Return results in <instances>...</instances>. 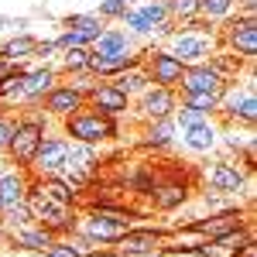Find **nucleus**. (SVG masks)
I'll use <instances>...</instances> for the list:
<instances>
[{"label":"nucleus","mask_w":257,"mask_h":257,"mask_svg":"<svg viewBox=\"0 0 257 257\" xmlns=\"http://www.w3.org/2000/svg\"><path fill=\"white\" fill-rule=\"evenodd\" d=\"M0 172H4V168H0Z\"/></svg>","instance_id":"obj_46"},{"label":"nucleus","mask_w":257,"mask_h":257,"mask_svg":"<svg viewBox=\"0 0 257 257\" xmlns=\"http://www.w3.org/2000/svg\"><path fill=\"white\" fill-rule=\"evenodd\" d=\"M65 134L76 144H99V141L120 138V127L113 123V117H103L96 110H79V113L65 117Z\"/></svg>","instance_id":"obj_1"},{"label":"nucleus","mask_w":257,"mask_h":257,"mask_svg":"<svg viewBox=\"0 0 257 257\" xmlns=\"http://www.w3.org/2000/svg\"><path fill=\"white\" fill-rule=\"evenodd\" d=\"M123 14H127L123 0H103L99 4V18H123Z\"/></svg>","instance_id":"obj_39"},{"label":"nucleus","mask_w":257,"mask_h":257,"mask_svg":"<svg viewBox=\"0 0 257 257\" xmlns=\"http://www.w3.org/2000/svg\"><path fill=\"white\" fill-rule=\"evenodd\" d=\"M182 141H185V148H192V151H209V148L216 144V131H213L209 120H202L196 127L182 131Z\"/></svg>","instance_id":"obj_23"},{"label":"nucleus","mask_w":257,"mask_h":257,"mask_svg":"<svg viewBox=\"0 0 257 257\" xmlns=\"http://www.w3.org/2000/svg\"><path fill=\"white\" fill-rule=\"evenodd\" d=\"M113 86H117L120 93L134 96V93H144V89L151 86V79H148V72H144L141 65H134V69H123V72H117V76H113Z\"/></svg>","instance_id":"obj_22"},{"label":"nucleus","mask_w":257,"mask_h":257,"mask_svg":"<svg viewBox=\"0 0 257 257\" xmlns=\"http://www.w3.org/2000/svg\"><path fill=\"white\" fill-rule=\"evenodd\" d=\"M38 189L45 192V196H52L55 202H62V206H72V199H76V189H72L62 175H45L38 182Z\"/></svg>","instance_id":"obj_25"},{"label":"nucleus","mask_w":257,"mask_h":257,"mask_svg":"<svg viewBox=\"0 0 257 257\" xmlns=\"http://www.w3.org/2000/svg\"><path fill=\"white\" fill-rule=\"evenodd\" d=\"M86 96L93 99L96 113H103V117H120V113H127V106H131V96H127V93H120L113 82L96 86V89H93V93H86Z\"/></svg>","instance_id":"obj_14"},{"label":"nucleus","mask_w":257,"mask_h":257,"mask_svg":"<svg viewBox=\"0 0 257 257\" xmlns=\"http://www.w3.org/2000/svg\"><path fill=\"white\" fill-rule=\"evenodd\" d=\"M11 134H14V120L0 117V151H7V144H11Z\"/></svg>","instance_id":"obj_40"},{"label":"nucleus","mask_w":257,"mask_h":257,"mask_svg":"<svg viewBox=\"0 0 257 257\" xmlns=\"http://www.w3.org/2000/svg\"><path fill=\"white\" fill-rule=\"evenodd\" d=\"M151 196H155V206H158V209H175V206H182V202L189 199V189L178 185V182H172V185H161V189L155 185Z\"/></svg>","instance_id":"obj_27"},{"label":"nucleus","mask_w":257,"mask_h":257,"mask_svg":"<svg viewBox=\"0 0 257 257\" xmlns=\"http://www.w3.org/2000/svg\"><path fill=\"white\" fill-rule=\"evenodd\" d=\"M243 168L237 165H230V161H216L213 168H209V185H213V192H223V196H237L240 189H243Z\"/></svg>","instance_id":"obj_16"},{"label":"nucleus","mask_w":257,"mask_h":257,"mask_svg":"<svg viewBox=\"0 0 257 257\" xmlns=\"http://www.w3.org/2000/svg\"><path fill=\"white\" fill-rule=\"evenodd\" d=\"M148 79L155 82V86H165V89H172L178 86L182 79V72H185V65L172 55V52H151V59H148Z\"/></svg>","instance_id":"obj_10"},{"label":"nucleus","mask_w":257,"mask_h":257,"mask_svg":"<svg viewBox=\"0 0 257 257\" xmlns=\"http://www.w3.org/2000/svg\"><path fill=\"white\" fill-rule=\"evenodd\" d=\"M223 110L233 120H243V123H254L257 117V99H254V79H247L243 86H230L226 89V99H223Z\"/></svg>","instance_id":"obj_9"},{"label":"nucleus","mask_w":257,"mask_h":257,"mask_svg":"<svg viewBox=\"0 0 257 257\" xmlns=\"http://www.w3.org/2000/svg\"><path fill=\"white\" fill-rule=\"evenodd\" d=\"M123 4H134V0H123Z\"/></svg>","instance_id":"obj_44"},{"label":"nucleus","mask_w":257,"mask_h":257,"mask_svg":"<svg viewBox=\"0 0 257 257\" xmlns=\"http://www.w3.org/2000/svg\"><path fill=\"white\" fill-rule=\"evenodd\" d=\"M93 45H96L93 55H120V52H131V35L120 28H106Z\"/></svg>","instance_id":"obj_21"},{"label":"nucleus","mask_w":257,"mask_h":257,"mask_svg":"<svg viewBox=\"0 0 257 257\" xmlns=\"http://www.w3.org/2000/svg\"><path fill=\"white\" fill-rule=\"evenodd\" d=\"M175 127H182V131H189V127H196V123H202V120H206V113H199V110H192V106H185V103H182V110H178L175 117Z\"/></svg>","instance_id":"obj_35"},{"label":"nucleus","mask_w":257,"mask_h":257,"mask_svg":"<svg viewBox=\"0 0 257 257\" xmlns=\"http://www.w3.org/2000/svg\"><path fill=\"white\" fill-rule=\"evenodd\" d=\"M123 254H134V257H144V254H155V247L161 243V230H127L123 237L117 240Z\"/></svg>","instance_id":"obj_17"},{"label":"nucleus","mask_w":257,"mask_h":257,"mask_svg":"<svg viewBox=\"0 0 257 257\" xmlns=\"http://www.w3.org/2000/svg\"><path fill=\"white\" fill-rule=\"evenodd\" d=\"M165 4H168V18H182V21L199 18V0H165Z\"/></svg>","instance_id":"obj_32"},{"label":"nucleus","mask_w":257,"mask_h":257,"mask_svg":"<svg viewBox=\"0 0 257 257\" xmlns=\"http://www.w3.org/2000/svg\"><path fill=\"white\" fill-rule=\"evenodd\" d=\"M240 7H243V18H254V11H257V0H240Z\"/></svg>","instance_id":"obj_41"},{"label":"nucleus","mask_w":257,"mask_h":257,"mask_svg":"<svg viewBox=\"0 0 257 257\" xmlns=\"http://www.w3.org/2000/svg\"><path fill=\"white\" fill-rule=\"evenodd\" d=\"M127 230H131V219L123 216V209H99L86 216V237L99 243H117Z\"/></svg>","instance_id":"obj_5"},{"label":"nucleus","mask_w":257,"mask_h":257,"mask_svg":"<svg viewBox=\"0 0 257 257\" xmlns=\"http://www.w3.org/2000/svg\"><path fill=\"white\" fill-rule=\"evenodd\" d=\"M230 7H233V0H199V14H206V18H223V14H230Z\"/></svg>","instance_id":"obj_36"},{"label":"nucleus","mask_w":257,"mask_h":257,"mask_svg":"<svg viewBox=\"0 0 257 257\" xmlns=\"http://www.w3.org/2000/svg\"><path fill=\"white\" fill-rule=\"evenodd\" d=\"M11 65H14V62H0V76H4V72H11Z\"/></svg>","instance_id":"obj_42"},{"label":"nucleus","mask_w":257,"mask_h":257,"mask_svg":"<svg viewBox=\"0 0 257 257\" xmlns=\"http://www.w3.org/2000/svg\"><path fill=\"white\" fill-rule=\"evenodd\" d=\"M123 21H127L131 35H151V31H155V28L148 24V18H144L141 11H127V14H123Z\"/></svg>","instance_id":"obj_37"},{"label":"nucleus","mask_w":257,"mask_h":257,"mask_svg":"<svg viewBox=\"0 0 257 257\" xmlns=\"http://www.w3.org/2000/svg\"><path fill=\"white\" fill-rule=\"evenodd\" d=\"M237 226H243L240 209H226V213H216V216H209V219H196L189 230H196V233H209V240H213V237H219V233L237 230Z\"/></svg>","instance_id":"obj_18"},{"label":"nucleus","mask_w":257,"mask_h":257,"mask_svg":"<svg viewBox=\"0 0 257 257\" xmlns=\"http://www.w3.org/2000/svg\"><path fill=\"white\" fill-rule=\"evenodd\" d=\"M175 141V120L165 117V120H151L148 127V148H168Z\"/></svg>","instance_id":"obj_28"},{"label":"nucleus","mask_w":257,"mask_h":257,"mask_svg":"<svg viewBox=\"0 0 257 257\" xmlns=\"http://www.w3.org/2000/svg\"><path fill=\"white\" fill-rule=\"evenodd\" d=\"M99 168V158H96V144H69V155H65V165H62V172H65V182L72 185V189H79L82 182H89V178L96 175Z\"/></svg>","instance_id":"obj_4"},{"label":"nucleus","mask_w":257,"mask_h":257,"mask_svg":"<svg viewBox=\"0 0 257 257\" xmlns=\"http://www.w3.org/2000/svg\"><path fill=\"white\" fill-rule=\"evenodd\" d=\"M55 86V72L45 65L35 72H24V86H21V96L24 99H45V93Z\"/></svg>","instance_id":"obj_20"},{"label":"nucleus","mask_w":257,"mask_h":257,"mask_svg":"<svg viewBox=\"0 0 257 257\" xmlns=\"http://www.w3.org/2000/svg\"><path fill=\"white\" fill-rule=\"evenodd\" d=\"M0 28H4V18H0Z\"/></svg>","instance_id":"obj_45"},{"label":"nucleus","mask_w":257,"mask_h":257,"mask_svg":"<svg viewBox=\"0 0 257 257\" xmlns=\"http://www.w3.org/2000/svg\"><path fill=\"white\" fill-rule=\"evenodd\" d=\"M65 155H69V141L65 138H41L38 151H35V158H31V165L38 168L41 175H59L62 165H65Z\"/></svg>","instance_id":"obj_8"},{"label":"nucleus","mask_w":257,"mask_h":257,"mask_svg":"<svg viewBox=\"0 0 257 257\" xmlns=\"http://www.w3.org/2000/svg\"><path fill=\"white\" fill-rule=\"evenodd\" d=\"M141 14L148 18V24H151V28H158V24H165V21H168V4H165V0H144Z\"/></svg>","instance_id":"obj_31"},{"label":"nucleus","mask_w":257,"mask_h":257,"mask_svg":"<svg viewBox=\"0 0 257 257\" xmlns=\"http://www.w3.org/2000/svg\"><path fill=\"white\" fill-rule=\"evenodd\" d=\"M0 223H4V206H0Z\"/></svg>","instance_id":"obj_43"},{"label":"nucleus","mask_w":257,"mask_h":257,"mask_svg":"<svg viewBox=\"0 0 257 257\" xmlns=\"http://www.w3.org/2000/svg\"><path fill=\"white\" fill-rule=\"evenodd\" d=\"M178 86H182V93H213V96H223V89H226L223 76H219L213 65H206V62L185 65Z\"/></svg>","instance_id":"obj_7"},{"label":"nucleus","mask_w":257,"mask_h":257,"mask_svg":"<svg viewBox=\"0 0 257 257\" xmlns=\"http://www.w3.org/2000/svg\"><path fill=\"white\" fill-rule=\"evenodd\" d=\"M41 138H45V113H28L24 120L14 123V134H11V144H7V155L14 158V165L21 168H28L31 158H35V151H38Z\"/></svg>","instance_id":"obj_2"},{"label":"nucleus","mask_w":257,"mask_h":257,"mask_svg":"<svg viewBox=\"0 0 257 257\" xmlns=\"http://www.w3.org/2000/svg\"><path fill=\"white\" fill-rule=\"evenodd\" d=\"M141 113L148 120H165L175 113V96H172V89H165V86H148L144 93H141Z\"/></svg>","instance_id":"obj_15"},{"label":"nucleus","mask_w":257,"mask_h":257,"mask_svg":"<svg viewBox=\"0 0 257 257\" xmlns=\"http://www.w3.org/2000/svg\"><path fill=\"white\" fill-rule=\"evenodd\" d=\"M45 254H48V257H82V250H79V247H72V243H65V240H52Z\"/></svg>","instance_id":"obj_38"},{"label":"nucleus","mask_w":257,"mask_h":257,"mask_svg":"<svg viewBox=\"0 0 257 257\" xmlns=\"http://www.w3.org/2000/svg\"><path fill=\"white\" fill-rule=\"evenodd\" d=\"M24 202H28L31 216L38 219L45 230L55 233V230H69V226H72V219H69V206H62V202H55L52 196H45L38 185L28 189V199H24Z\"/></svg>","instance_id":"obj_3"},{"label":"nucleus","mask_w":257,"mask_h":257,"mask_svg":"<svg viewBox=\"0 0 257 257\" xmlns=\"http://www.w3.org/2000/svg\"><path fill=\"white\" fill-rule=\"evenodd\" d=\"M226 41H230V48L237 52L240 59H254L257 55V21L254 18L233 21L230 31H226Z\"/></svg>","instance_id":"obj_13"},{"label":"nucleus","mask_w":257,"mask_h":257,"mask_svg":"<svg viewBox=\"0 0 257 257\" xmlns=\"http://www.w3.org/2000/svg\"><path fill=\"white\" fill-rule=\"evenodd\" d=\"M185 106H192L199 113H213V110H219V96H213V93H185Z\"/></svg>","instance_id":"obj_30"},{"label":"nucleus","mask_w":257,"mask_h":257,"mask_svg":"<svg viewBox=\"0 0 257 257\" xmlns=\"http://www.w3.org/2000/svg\"><path fill=\"white\" fill-rule=\"evenodd\" d=\"M82 103H86V93L76 86H52L45 93V110L52 117H72L82 110Z\"/></svg>","instance_id":"obj_11"},{"label":"nucleus","mask_w":257,"mask_h":257,"mask_svg":"<svg viewBox=\"0 0 257 257\" xmlns=\"http://www.w3.org/2000/svg\"><path fill=\"white\" fill-rule=\"evenodd\" d=\"M35 48H38V41L28 38V35H21V38H11L4 48H0V62H14L18 65L21 59H28V55H35Z\"/></svg>","instance_id":"obj_26"},{"label":"nucleus","mask_w":257,"mask_h":257,"mask_svg":"<svg viewBox=\"0 0 257 257\" xmlns=\"http://www.w3.org/2000/svg\"><path fill=\"white\" fill-rule=\"evenodd\" d=\"M21 247H28V250H48V243H52V230H45V226H18V233H14Z\"/></svg>","instance_id":"obj_24"},{"label":"nucleus","mask_w":257,"mask_h":257,"mask_svg":"<svg viewBox=\"0 0 257 257\" xmlns=\"http://www.w3.org/2000/svg\"><path fill=\"white\" fill-rule=\"evenodd\" d=\"M172 55H175L182 65L206 62V55H209V38H206V35H192V31H182V35L172 38Z\"/></svg>","instance_id":"obj_12"},{"label":"nucleus","mask_w":257,"mask_h":257,"mask_svg":"<svg viewBox=\"0 0 257 257\" xmlns=\"http://www.w3.org/2000/svg\"><path fill=\"white\" fill-rule=\"evenodd\" d=\"M21 86H24V69L21 65H11V72L0 76V99L21 96Z\"/></svg>","instance_id":"obj_29"},{"label":"nucleus","mask_w":257,"mask_h":257,"mask_svg":"<svg viewBox=\"0 0 257 257\" xmlns=\"http://www.w3.org/2000/svg\"><path fill=\"white\" fill-rule=\"evenodd\" d=\"M28 199V182L18 172H0V206H18Z\"/></svg>","instance_id":"obj_19"},{"label":"nucleus","mask_w":257,"mask_h":257,"mask_svg":"<svg viewBox=\"0 0 257 257\" xmlns=\"http://www.w3.org/2000/svg\"><path fill=\"white\" fill-rule=\"evenodd\" d=\"M65 69L72 72V76H79L86 72V65H89V48H65Z\"/></svg>","instance_id":"obj_33"},{"label":"nucleus","mask_w":257,"mask_h":257,"mask_svg":"<svg viewBox=\"0 0 257 257\" xmlns=\"http://www.w3.org/2000/svg\"><path fill=\"white\" fill-rule=\"evenodd\" d=\"M65 28L69 31L55 41V48H86L106 31L103 18H96V14H72V18H65Z\"/></svg>","instance_id":"obj_6"},{"label":"nucleus","mask_w":257,"mask_h":257,"mask_svg":"<svg viewBox=\"0 0 257 257\" xmlns=\"http://www.w3.org/2000/svg\"><path fill=\"white\" fill-rule=\"evenodd\" d=\"M4 223H11V226H28V223H35V216H31V209H28V202H18V206H7V209H4Z\"/></svg>","instance_id":"obj_34"}]
</instances>
